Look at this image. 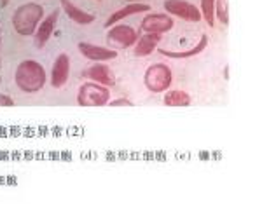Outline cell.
Instances as JSON below:
<instances>
[{
	"label": "cell",
	"mask_w": 262,
	"mask_h": 204,
	"mask_svg": "<svg viewBox=\"0 0 262 204\" xmlns=\"http://www.w3.org/2000/svg\"><path fill=\"white\" fill-rule=\"evenodd\" d=\"M145 87L152 93H163L170 87L171 84V70L170 66L163 65V63H156V65L149 66L145 74Z\"/></svg>",
	"instance_id": "obj_4"
},
{
	"label": "cell",
	"mask_w": 262,
	"mask_h": 204,
	"mask_svg": "<svg viewBox=\"0 0 262 204\" xmlns=\"http://www.w3.org/2000/svg\"><path fill=\"white\" fill-rule=\"evenodd\" d=\"M206 44H208V37L203 35V37H201V40H200V44H198L196 48L187 49V51H184V53H175V51H166V49H161L159 53L164 54V56H168V58H175V59L192 58V56H196V54L203 53V51H205V48H206Z\"/></svg>",
	"instance_id": "obj_15"
},
{
	"label": "cell",
	"mask_w": 262,
	"mask_h": 204,
	"mask_svg": "<svg viewBox=\"0 0 262 204\" xmlns=\"http://www.w3.org/2000/svg\"><path fill=\"white\" fill-rule=\"evenodd\" d=\"M7 6V0H2V7H6Z\"/></svg>",
	"instance_id": "obj_21"
},
{
	"label": "cell",
	"mask_w": 262,
	"mask_h": 204,
	"mask_svg": "<svg viewBox=\"0 0 262 204\" xmlns=\"http://www.w3.org/2000/svg\"><path fill=\"white\" fill-rule=\"evenodd\" d=\"M70 72V58L67 54H60L53 65V74H51V84L56 89L63 87L69 80Z\"/></svg>",
	"instance_id": "obj_7"
},
{
	"label": "cell",
	"mask_w": 262,
	"mask_h": 204,
	"mask_svg": "<svg viewBox=\"0 0 262 204\" xmlns=\"http://www.w3.org/2000/svg\"><path fill=\"white\" fill-rule=\"evenodd\" d=\"M84 77L95 80L96 84H101V86H114V82H116L112 70L107 65H101V63H96L88 70H84Z\"/></svg>",
	"instance_id": "obj_9"
},
{
	"label": "cell",
	"mask_w": 262,
	"mask_h": 204,
	"mask_svg": "<svg viewBox=\"0 0 262 204\" xmlns=\"http://www.w3.org/2000/svg\"><path fill=\"white\" fill-rule=\"evenodd\" d=\"M126 2H138V0H126Z\"/></svg>",
	"instance_id": "obj_22"
},
{
	"label": "cell",
	"mask_w": 262,
	"mask_h": 204,
	"mask_svg": "<svg viewBox=\"0 0 262 204\" xmlns=\"http://www.w3.org/2000/svg\"><path fill=\"white\" fill-rule=\"evenodd\" d=\"M173 27L171 16L166 14H150L145 16L142 21V30L147 33H164Z\"/></svg>",
	"instance_id": "obj_8"
},
{
	"label": "cell",
	"mask_w": 262,
	"mask_h": 204,
	"mask_svg": "<svg viewBox=\"0 0 262 204\" xmlns=\"http://www.w3.org/2000/svg\"><path fill=\"white\" fill-rule=\"evenodd\" d=\"M217 7V18L222 25H229V0H215Z\"/></svg>",
	"instance_id": "obj_18"
},
{
	"label": "cell",
	"mask_w": 262,
	"mask_h": 204,
	"mask_svg": "<svg viewBox=\"0 0 262 204\" xmlns=\"http://www.w3.org/2000/svg\"><path fill=\"white\" fill-rule=\"evenodd\" d=\"M60 2H61V6H63V9H65V12L69 14V18L74 19L75 23H79V25H90V23H93V21H95V16L81 11L79 7H75L72 2H69V0H60Z\"/></svg>",
	"instance_id": "obj_14"
},
{
	"label": "cell",
	"mask_w": 262,
	"mask_h": 204,
	"mask_svg": "<svg viewBox=\"0 0 262 204\" xmlns=\"http://www.w3.org/2000/svg\"><path fill=\"white\" fill-rule=\"evenodd\" d=\"M0 66H2V61H0Z\"/></svg>",
	"instance_id": "obj_23"
},
{
	"label": "cell",
	"mask_w": 262,
	"mask_h": 204,
	"mask_svg": "<svg viewBox=\"0 0 262 204\" xmlns=\"http://www.w3.org/2000/svg\"><path fill=\"white\" fill-rule=\"evenodd\" d=\"M12 105H14V101H12L9 96L0 95V107H12Z\"/></svg>",
	"instance_id": "obj_19"
},
{
	"label": "cell",
	"mask_w": 262,
	"mask_h": 204,
	"mask_svg": "<svg viewBox=\"0 0 262 204\" xmlns=\"http://www.w3.org/2000/svg\"><path fill=\"white\" fill-rule=\"evenodd\" d=\"M112 107H133V103H131L129 100H116L112 101Z\"/></svg>",
	"instance_id": "obj_20"
},
{
	"label": "cell",
	"mask_w": 262,
	"mask_h": 204,
	"mask_svg": "<svg viewBox=\"0 0 262 204\" xmlns=\"http://www.w3.org/2000/svg\"><path fill=\"white\" fill-rule=\"evenodd\" d=\"M56 21H58V11H53V12H51V14L48 16V18L42 21V25H40L39 30H37V33H35V46H37L39 49H40V48H44L46 42L49 40V37H51V33H53Z\"/></svg>",
	"instance_id": "obj_11"
},
{
	"label": "cell",
	"mask_w": 262,
	"mask_h": 204,
	"mask_svg": "<svg viewBox=\"0 0 262 204\" xmlns=\"http://www.w3.org/2000/svg\"><path fill=\"white\" fill-rule=\"evenodd\" d=\"M42 14H44V9L39 4H25L18 7L12 18L14 30L19 35H32L37 28V23L42 19Z\"/></svg>",
	"instance_id": "obj_2"
},
{
	"label": "cell",
	"mask_w": 262,
	"mask_h": 204,
	"mask_svg": "<svg viewBox=\"0 0 262 204\" xmlns=\"http://www.w3.org/2000/svg\"><path fill=\"white\" fill-rule=\"evenodd\" d=\"M164 9L170 14L179 16L184 21H192L198 23L201 19V12L196 6H192L191 2H185V0H166L164 2Z\"/></svg>",
	"instance_id": "obj_6"
},
{
	"label": "cell",
	"mask_w": 262,
	"mask_h": 204,
	"mask_svg": "<svg viewBox=\"0 0 262 204\" xmlns=\"http://www.w3.org/2000/svg\"><path fill=\"white\" fill-rule=\"evenodd\" d=\"M164 105L166 107H189L191 105V96L184 91H168L164 96Z\"/></svg>",
	"instance_id": "obj_16"
},
{
	"label": "cell",
	"mask_w": 262,
	"mask_h": 204,
	"mask_svg": "<svg viewBox=\"0 0 262 204\" xmlns=\"http://www.w3.org/2000/svg\"><path fill=\"white\" fill-rule=\"evenodd\" d=\"M108 100H111L108 89L93 82L81 86L77 95V103L81 107H103V105L108 103Z\"/></svg>",
	"instance_id": "obj_3"
},
{
	"label": "cell",
	"mask_w": 262,
	"mask_h": 204,
	"mask_svg": "<svg viewBox=\"0 0 262 204\" xmlns=\"http://www.w3.org/2000/svg\"><path fill=\"white\" fill-rule=\"evenodd\" d=\"M159 40H161V33H147L143 35L140 42L135 46V56H147L152 51L158 48Z\"/></svg>",
	"instance_id": "obj_13"
},
{
	"label": "cell",
	"mask_w": 262,
	"mask_h": 204,
	"mask_svg": "<svg viewBox=\"0 0 262 204\" xmlns=\"http://www.w3.org/2000/svg\"><path fill=\"white\" fill-rule=\"evenodd\" d=\"M150 7L147 6V4H140V2H133V4H128L126 7H122L117 12H114V14L105 21V27H112L114 23H117V21L124 19L126 16H131V14H137V12H147Z\"/></svg>",
	"instance_id": "obj_12"
},
{
	"label": "cell",
	"mask_w": 262,
	"mask_h": 204,
	"mask_svg": "<svg viewBox=\"0 0 262 204\" xmlns=\"http://www.w3.org/2000/svg\"><path fill=\"white\" fill-rule=\"evenodd\" d=\"M138 33L137 30L126 25H119V27H114L107 35V42L111 46V49H128L133 44H137Z\"/></svg>",
	"instance_id": "obj_5"
},
{
	"label": "cell",
	"mask_w": 262,
	"mask_h": 204,
	"mask_svg": "<svg viewBox=\"0 0 262 204\" xmlns=\"http://www.w3.org/2000/svg\"><path fill=\"white\" fill-rule=\"evenodd\" d=\"M79 51H81V53H82L86 58L93 59V61H107V59L117 58L116 49L98 48V46L86 44V42H81V44H79Z\"/></svg>",
	"instance_id": "obj_10"
},
{
	"label": "cell",
	"mask_w": 262,
	"mask_h": 204,
	"mask_svg": "<svg viewBox=\"0 0 262 204\" xmlns=\"http://www.w3.org/2000/svg\"><path fill=\"white\" fill-rule=\"evenodd\" d=\"M46 84V70L37 61H23L16 70V86L25 93H37Z\"/></svg>",
	"instance_id": "obj_1"
},
{
	"label": "cell",
	"mask_w": 262,
	"mask_h": 204,
	"mask_svg": "<svg viewBox=\"0 0 262 204\" xmlns=\"http://www.w3.org/2000/svg\"><path fill=\"white\" fill-rule=\"evenodd\" d=\"M0 82H2V79H0Z\"/></svg>",
	"instance_id": "obj_24"
},
{
	"label": "cell",
	"mask_w": 262,
	"mask_h": 204,
	"mask_svg": "<svg viewBox=\"0 0 262 204\" xmlns=\"http://www.w3.org/2000/svg\"><path fill=\"white\" fill-rule=\"evenodd\" d=\"M201 9H203V16L206 23L210 27H213L215 23V0H201Z\"/></svg>",
	"instance_id": "obj_17"
}]
</instances>
